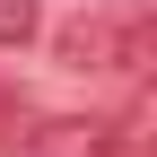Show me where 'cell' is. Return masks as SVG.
Segmentation results:
<instances>
[{
    "mask_svg": "<svg viewBox=\"0 0 157 157\" xmlns=\"http://www.w3.org/2000/svg\"><path fill=\"white\" fill-rule=\"evenodd\" d=\"M35 26H44V9H35V0H0V44H9V52L26 44Z\"/></svg>",
    "mask_w": 157,
    "mask_h": 157,
    "instance_id": "cell-2",
    "label": "cell"
},
{
    "mask_svg": "<svg viewBox=\"0 0 157 157\" xmlns=\"http://www.w3.org/2000/svg\"><path fill=\"white\" fill-rule=\"evenodd\" d=\"M157 52V9L148 0H87L78 17L52 26V61L78 78H140Z\"/></svg>",
    "mask_w": 157,
    "mask_h": 157,
    "instance_id": "cell-1",
    "label": "cell"
}]
</instances>
